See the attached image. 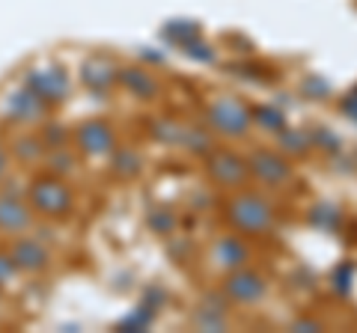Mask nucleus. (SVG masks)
I'll return each mask as SVG.
<instances>
[{
    "mask_svg": "<svg viewBox=\"0 0 357 333\" xmlns=\"http://www.w3.org/2000/svg\"><path fill=\"white\" fill-rule=\"evenodd\" d=\"M27 196H30L33 212L42 215V217H51V220L66 217V215L72 212V206H75L72 187L66 185L57 173H48V176H39V179H33Z\"/></svg>",
    "mask_w": 357,
    "mask_h": 333,
    "instance_id": "f257e3e1",
    "label": "nucleus"
},
{
    "mask_svg": "<svg viewBox=\"0 0 357 333\" xmlns=\"http://www.w3.org/2000/svg\"><path fill=\"white\" fill-rule=\"evenodd\" d=\"M229 224L244 235H262L274 226V208L259 194H238L227 206Z\"/></svg>",
    "mask_w": 357,
    "mask_h": 333,
    "instance_id": "f03ea898",
    "label": "nucleus"
},
{
    "mask_svg": "<svg viewBox=\"0 0 357 333\" xmlns=\"http://www.w3.org/2000/svg\"><path fill=\"white\" fill-rule=\"evenodd\" d=\"M208 122L215 125L220 134H227V137H241L244 131L250 128V110L248 107H241L236 98H218L215 104L208 107Z\"/></svg>",
    "mask_w": 357,
    "mask_h": 333,
    "instance_id": "7ed1b4c3",
    "label": "nucleus"
},
{
    "mask_svg": "<svg viewBox=\"0 0 357 333\" xmlns=\"http://www.w3.org/2000/svg\"><path fill=\"white\" fill-rule=\"evenodd\" d=\"M265 280H262V274H256L250 268H232L227 271V280H223V295L229 297V301H236V304H256V301H262L265 297Z\"/></svg>",
    "mask_w": 357,
    "mask_h": 333,
    "instance_id": "20e7f679",
    "label": "nucleus"
},
{
    "mask_svg": "<svg viewBox=\"0 0 357 333\" xmlns=\"http://www.w3.org/2000/svg\"><path fill=\"white\" fill-rule=\"evenodd\" d=\"M206 170H208V176H211V179H215L220 187H241L244 182H248V176H250L248 161L238 158L236 152H227V149L208 155Z\"/></svg>",
    "mask_w": 357,
    "mask_h": 333,
    "instance_id": "39448f33",
    "label": "nucleus"
},
{
    "mask_svg": "<svg viewBox=\"0 0 357 333\" xmlns=\"http://www.w3.org/2000/svg\"><path fill=\"white\" fill-rule=\"evenodd\" d=\"M250 173L265 185H283L292 179V164H289L283 155H274V149H256L248 158Z\"/></svg>",
    "mask_w": 357,
    "mask_h": 333,
    "instance_id": "423d86ee",
    "label": "nucleus"
},
{
    "mask_svg": "<svg viewBox=\"0 0 357 333\" xmlns=\"http://www.w3.org/2000/svg\"><path fill=\"white\" fill-rule=\"evenodd\" d=\"M9 256H13L15 268L24 274H39L51 265L48 247H45L39 238H30V235H18L13 241V247H9Z\"/></svg>",
    "mask_w": 357,
    "mask_h": 333,
    "instance_id": "0eeeda50",
    "label": "nucleus"
},
{
    "mask_svg": "<svg viewBox=\"0 0 357 333\" xmlns=\"http://www.w3.org/2000/svg\"><path fill=\"white\" fill-rule=\"evenodd\" d=\"M33 206L24 203L21 196H13L9 191L0 194V232L6 235H21L33 226Z\"/></svg>",
    "mask_w": 357,
    "mask_h": 333,
    "instance_id": "6e6552de",
    "label": "nucleus"
},
{
    "mask_svg": "<svg viewBox=\"0 0 357 333\" xmlns=\"http://www.w3.org/2000/svg\"><path fill=\"white\" fill-rule=\"evenodd\" d=\"M27 86L45 102H63L66 93H69V84H66V75L54 65H42V69H33L27 75Z\"/></svg>",
    "mask_w": 357,
    "mask_h": 333,
    "instance_id": "1a4fd4ad",
    "label": "nucleus"
},
{
    "mask_svg": "<svg viewBox=\"0 0 357 333\" xmlns=\"http://www.w3.org/2000/svg\"><path fill=\"white\" fill-rule=\"evenodd\" d=\"M75 140H77V146H81L86 155H107L110 149H114L116 137H114V128H110L107 122L89 119V122H84V125L77 128Z\"/></svg>",
    "mask_w": 357,
    "mask_h": 333,
    "instance_id": "9d476101",
    "label": "nucleus"
},
{
    "mask_svg": "<svg viewBox=\"0 0 357 333\" xmlns=\"http://www.w3.org/2000/svg\"><path fill=\"white\" fill-rule=\"evenodd\" d=\"M45 98H39L36 93L30 90V86H24V90H18L9 95V119H15V122H36L42 119L45 114Z\"/></svg>",
    "mask_w": 357,
    "mask_h": 333,
    "instance_id": "9b49d317",
    "label": "nucleus"
},
{
    "mask_svg": "<svg viewBox=\"0 0 357 333\" xmlns=\"http://www.w3.org/2000/svg\"><path fill=\"white\" fill-rule=\"evenodd\" d=\"M211 259H215L218 268H241L248 265V247L238 238H218V244L211 247Z\"/></svg>",
    "mask_w": 357,
    "mask_h": 333,
    "instance_id": "f8f14e48",
    "label": "nucleus"
},
{
    "mask_svg": "<svg viewBox=\"0 0 357 333\" xmlns=\"http://www.w3.org/2000/svg\"><path fill=\"white\" fill-rule=\"evenodd\" d=\"M81 77L89 90H107L119 81V75L114 72V65L105 63V60H89L84 69H81Z\"/></svg>",
    "mask_w": 357,
    "mask_h": 333,
    "instance_id": "ddd939ff",
    "label": "nucleus"
},
{
    "mask_svg": "<svg viewBox=\"0 0 357 333\" xmlns=\"http://www.w3.org/2000/svg\"><path fill=\"white\" fill-rule=\"evenodd\" d=\"M119 81L128 86L131 95H137V98H155L158 95V81L146 72V69H126L119 75Z\"/></svg>",
    "mask_w": 357,
    "mask_h": 333,
    "instance_id": "4468645a",
    "label": "nucleus"
},
{
    "mask_svg": "<svg viewBox=\"0 0 357 333\" xmlns=\"http://www.w3.org/2000/svg\"><path fill=\"white\" fill-rule=\"evenodd\" d=\"M110 170H114L116 176H122V179H128V176H134V173L140 170V158L131 149H119L114 155V164H110Z\"/></svg>",
    "mask_w": 357,
    "mask_h": 333,
    "instance_id": "2eb2a0df",
    "label": "nucleus"
},
{
    "mask_svg": "<svg viewBox=\"0 0 357 333\" xmlns=\"http://www.w3.org/2000/svg\"><path fill=\"white\" fill-rule=\"evenodd\" d=\"M48 170H51V173H57V176L72 173V170H75V155H72V152H66L63 146H60V149L54 146V152H48Z\"/></svg>",
    "mask_w": 357,
    "mask_h": 333,
    "instance_id": "dca6fc26",
    "label": "nucleus"
},
{
    "mask_svg": "<svg viewBox=\"0 0 357 333\" xmlns=\"http://www.w3.org/2000/svg\"><path fill=\"white\" fill-rule=\"evenodd\" d=\"M42 155V143L36 137H21L18 140V146H15V158L21 164H33Z\"/></svg>",
    "mask_w": 357,
    "mask_h": 333,
    "instance_id": "f3484780",
    "label": "nucleus"
},
{
    "mask_svg": "<svg viewBox=\"0 0 357 333\" xmlns=\"http://www.w3.org/2000/svg\"><path fill=\"white\" fill-rule=\"evenodd\" d=\"M253 122H262L265 128H283V116H280V110H271V107H259L256 110V116H253Z\"/></svg>",
    "mask_w": 357,
    "mask_h": 333,
    "instance_id": "a211bd4d",
    "label": "nucleus"
},
{
    "mask_svg": "<svg viewBox=\"0 0 357 333\" xmlns=\"http://www.w3.org/2000/svg\"><path fill=\"white\" fill-rule=\"evenodd\" d=\"M15 262H13V256H9V253H0V286H9L13 283V277H15Z\"/></svg>",
    "mask_w": 357,
    "mask_h": 333,
    "instance_id": "6ab92c4d",
    "label": "nucleus"
},
{
    "mask_svg": "<svg viewBox=\"0 0 357 333\" xmlns=\"http://www.w3.org/2000/svg\"><path fill=\"white\" fill-rule=\"evenodd\" d=\"M342 107H345V110H349V114H351V116L357 119V93H351V95H349V102H345Z\"/></svg>",
    "mask_w": 357,
    "mask_h": 333,
    "instance_id": "aec40b11",
    "label": "nucleus"
},
{
    "mask_svg": "<svg viewBox=\"0 0 357 333\" xmlns=\"http://www.w3.org/2000/svg\"><path fill=\"white\" fill-rule=\"evenodd\" d=\"M6 166H9V155H6L3 149H0V179L6 176Z\"/></svg>",
    "mask_w": 357,
    "mask_h": 333,
    "instance_id": "412c9836",
    "label": "nucleus"
},
{
    "mask_svg": "<svg viewBox=\"0 0 357 333\" xmlns=\"http://www.w3.org/2000/svg\"><path fill=\"white\" fill-rule=\"evenodd\" d=\"M0 301H3V286H0Z\"/></svg>",
    "mask_w": 357,
    "mask_h": 333,
    "instance_id": "4be33fe9",
    "label": "nucleus"
}]
</instances>
